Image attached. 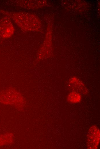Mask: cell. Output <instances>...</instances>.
Listing matches in <instances>:
<instances>
[{
	"label": "cell",
	"instance_id": "cell-1",
	"mask_svg": "<svg viewBox=\"0 0 100 149\" xmlns=\"http://www.w3.org/2000/svg\"><path fill=\"white\" fill-rule=\"evenodd\" d=\"M10 15L14 22L22 30L32 31L38 26L36 17L29 13L23 12L10 13Z\"/></svg>",
	"mask_w": 100,
	"mask_h": 149
},
{
	"label": "cell",
	"instance_id": "cell-3",
	"mask_svg": "<svg viewBox=\"0 0 100 149\" xmlns=\"http://www.w3.org/2000/svg\"><path fill=\"white\" fill-rule=\"evenodd\" d=\"M69 86L73 91L82 94L88 93L87 89L84 85L79 79L76 77L71 79L69 82Z\"/></svg>",
	"mask_w": 100,
	"mask_h": 149
},
{
	"label": "cell",
	"instance_id": "cell-4",
	"mask_svg": "<svg viewBox=\"0 0 100 149\" xmlns=\"http://www.w3.org/2000/svg\"><path fill=\"white\" fill-rule=\"evenodd\" d=\"M81 99V97L80 94L74 91L70 93L67 97L68 101L71 103H79Z\"/></svg>",
	"mask_w": 100,
	"mask_h": 149
},
{
	"label": "cell",
	"instance_id": "cell-2",
	"mask_svg": "<svg viewBox=\"0 0 100 149\" xmlns=\"http://www.w3.org/2000/svg\"><path fill=\"white\" fill-rule=\"evenodd\" d=\"M100 142V130L95 125L91 126L89 130L86 137V145L88 149L97 148Z\"/></svg>",
	"mask_w": 100,
	"mask_h": 149
}]
</instances>
